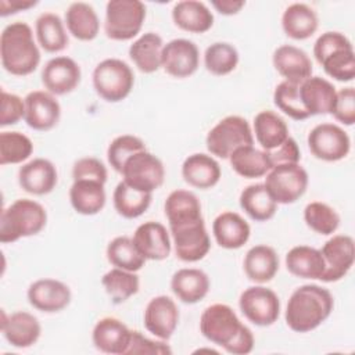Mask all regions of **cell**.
Wrapping results in <instances>:
<instances>
[{"mask_svg":"<svg viewBox=\"0 0 355 355\" xmlns=\"http://www.w3.org/2000/svg\"><path fill=\"white\" fill-rule=\"evenodd\" d=\"M200 330L208 341L220 345L229 354L245 355L254 348L252 331L226 304L207 306L200 318Z\"/></svg>","mask_w":355,"mask_h":355,"instance_id":"obj_1","label":"cell"},{"mask_svg":"<svg viewBox=\"0 0 355 355\" xmlns=\"http://www.w3.org/2000/svg\"><path fill=\"white\" fill-rule=\"evenodd\" d=\"M334 300L331 293L318 284H304L295 288L287 302L286 323L297 333H308L319 327L331 313Z\"/></svg>","mask_w":355,"mask_h":355,"instance_id":"obj_2","label":"cell"},{"mask_svg":"<svg viewBox=\"0 0 355 355\" xmlns=\"http://www.w3.org/2000/svg\"><path fill=\"white\" fill-rule=\"evenodd\" d=\"M0 57L3 68L15 76L32 73L40 62V51L33 40V32L26 22L7 25L0 36Z\"/></svg>","mask_w":355,"mask_h":355,"instance_id":"obj_3","label":"cell"},{"mask_svg":"<svg viewBox=\"0 0 355 355\" xmlns=\"http://www.w3.org/2000/svg\"><path fill=\"white\" fill-rule=\"evenodd\" d=\"M46 222L47 214L43 205L29 198L15 200L1 211L0 241L6 244L35 236L46 226Z\"/></svg>","mask_w":355,"mask_h":355,"instance_id":"obj_4","label":"cell"},{"mask_svg":"<svg viewBox=\"0 0 355 355\" xmlns=\"http://www.w3.org/2000/svg\"><path fill=\"white\" fill-rule=\"evenodd\" d=\"M135 83L130 67L118 58H107L98 62L93 71V86L96 93L108 103L126 98Z\"/></svg>","mask_w":355,"mask_h":355,"instance_id":"obj_5","label":"cell"},{"mask_svg":"<svg viewBox=\"0 0 355 355\" xmlns=\"http://www.w3.org/2000/svg\"><path fill=\"white\" fill-rule=\"evenodd\" d=\"M146 6L139 0H110L105 7L104 31L112 40H130L141 29Z\"/></svg>","mask_w":355,"mask_h":355,"instance_id":"obj_6","label":"cell"},{"mask_svg":"<svg viewBox=\"0 0 355 355\" xmlns=\"http://www.w3.org/2000/svg\"><path fill=\"white\" fill-rule=\"evenodd\" d=\"M254 136L250 123L239 115H229L220 119L207 135L208 151L218 158H229L230 154L243 146H252Z\"/></svg>","mask_w":355,"mask_h":355,"instance_id":"obj_7","label":"cell"},{"mask_svg":"<svg viewBox=\"0 0 355 355\" xmlns=\"http://www.w3.org/2000/svg\"><path fill=\"white\" fill-rule=\"evenodd\" d=\"M263 184L276 204H293L305 193L308 173L300 164H280L266 173Z\"/></svg>","mask_w":355,"mask_h":355,"instance_id":"obj_8","label":"cell"},{"mask_svg":"<svg viewBox=\"0 0 355 355\" xmlns=\"http://www.w3.org/2000/svg\"><path fill=\"white\" fill-rule=\"evenodd\" d=\"M121 175L129 186L140 191L153 193L164 183L165 168L158 157L143 150L126 159Z\"/></svg>","mask_w":355,"mask_h":355,"instance_id":"obj_9","label":"cell"},{"mask_svg":"<svg viewBox=\"0 0 355 355\" xmlns=\"http://www.w3.org/2000/svg\"><path fill=\"white\" fill-rule=\"evenodd\" d=\"M169 227L173 239L175 252L179 259L183 262H197L208 254L211 240L202 218Z\"/></svg>","mask_w":355,"mask_h":355,"instance_id":"obj_10","label":"cell"},{"mask_svg":"<svg viewBox=\"0 0 355 355\" xmlns=\"http://www.w3.org/2000/svg\"><path fill=\"white\" fill-rule=\"evenodd\" d=\"M308 147L318 159L336 162L348 155L351 140L338 125L319 123L308 135Z\"/></svg>","mask_w":355,"mask_h":355,"instance_id":"obj_11","label":"cell"},{"mask_svg":"<svg viewBox=\"0 0 355 355\" xmlns=\"http://www.w3.org/2000/svg\"><path fill=\"white\" fill-rule=\"evenodd\" d=\"M243 315L257 326H270L280 315L277 294L263 286H252L244 290L239 298Z\"/></svg>","mask_w":355,"mask_h":355,"instance_id":"obj_12","label":"cell"},{"mask_svg":"<svg viewBox=\"0 0 355 355\" xmlns=\"http://www.w3.org/2000/svg\"><path fill=\"white\" fill-rule=\"evenodd\" d=\"M324 259V273L322 282H337L343 279L354 265L355 244L354 239L348 234H337L329 239L322 250Z\"/></svg>","mask_w":355,"mask_h":355,"instance_id":"obj_13","label":"cell"},{"mask_svg":"<svg viewBox=\"0 0 355 355\" xmlns=\"http://www.w3.org/2000/svg\"><path fill=\"white\" fill-rule=\"evenodd\" d=\"M200 64L198 47L187 39H173L164 44L161 67L173 78L193 75Z\"/></svg>","mask_w":355,"mask_h":355,"instance_id":"obj_14","label":"cell"},{"mask_svg":"<svg viewBox=\"0 0 355 355\" xmlns=\"http://www.w3.org/2000/svg\"><path fill=\"white\" fill-rule=\"evenodd\" d=\"M25 101V122L29 128L40 132L53 129L61 116V107L54 94L44 90L28 93Z\"/></svg>","mask_w":355,"mask_h":355,"instance_id":"obj_15","label":"cell"},{"mask_svg":"<svg viewBox=\"0 0 355 355\" xmlns=\"http://www.w3.org/2000/svg\"><path fill=\"white\" fill-rule=\"evenodd\" d=\"M179 323V309L168 295L150 300L144 311V327L159 340H169Z\"/></svg>","mask_w":355,"mask_h":355,"instance_id":"obj_16","label":"cell"},{"mask_svg":"<svg viewBox=\"0 0 355 355\" xmlns=\"http://www.w3.org/2000/svg\"><path fill=\"white\" fill-rule=\"evenodd\" d=\"M80 75V68L75 60L60 55L47 61L42 71V82L49 93L64 96L76 89Z\"/></svg>","mask_w":355,"mask_h":355,"instance_id":"obj_17","label":"cell"},{"mask_svg":"<svg viewBox=\"0 0 355 355\" xmlns=\"http://www.w3.org/2000/svg\"><path fill=\"white\" fill-rule=\"evenodd\" d=\"M28 301L37 311L53 313L67 308L71 302L69 287L55 279H39L28 288Z\"/></svg>","mask_w":355,"mask_h":355,"instance_id":"obj_18","label":"cell"},{"mask_svg":"<svg viewBox=\"0 0 355 355\" xmlns=\"http://www.w3.org/2000/svg\"><path fill=\"white\" fill-rule=\"evenodd\" d=\"M133 243L139 252L151 261L166 259L171 254V237L166 227L154 220L137 226L133 234Z\"/></svg>","mask_w":355,"mask_h":355,"instance_id":"obj_19","label":"cell"},{"mask_svg":"<svg viewBox=\"0 0 355 355\" xmlns=\"http://www.w3.org/2000/svg\"><path fill=\"white\" fill-rule=\"evenodd\" d=\"M132 330L116 318H103L100 319L93 329V344L94 347L111 355H126L129 343H130Z\"/></svg>","mask_w":355,"mask_h":355,"instance_id":"obj_20","label":"cell"},{"mask_svg":"<svg viewBox=\"0 0 355 355\" xmlns=\"http://www.w3.org/2000/svg\"><path fill=\"white\" fill-rule=\"evenodd\" d=\"M58 180L54 164L46 158H35L18 171L19 186L31 194L44 196L53 191Z\"/></svg>","mask_w":355,"mask_h":355,"instance_id":"obj_21","label":"cell"},{"mask_svg":"<svg viewBox=\"0 0 355 355\" xmlns=\"http://www.w3.org/2000/svg\"><path fill=\"white\" fill-rule=\"evenodd\" d=\"M275 69L291 83H302L312 76V61L308 54L293 44H283L273 53Z\"/></svg>","mask_w":355,"mask_h":355,"instance_id":"obj_22","label":"cell"},{"mask_svg":"<svg viewBox=\"0 0 355 355\" xmlns=\"http://www.w3.org/2000/svg\"><path fill=\"white\" fill-rule=\"evenodd\" d=\"M1 331L4 338L15 348H28L33 345L42 333L40 323L36 316L29 312L18 311L6 316L1 313Z\"/></svg>","mask_w":355,"mask_h":355,"instance_id":"obj_23","label":"cell"},{"mask_svg":"<svg viewBox=\"0 0 355 355\" xmlns=\"http://www.w3.org/2000/svg\"><path fill=\"white\" fill-rule=\"evenodd\" d=\"M336 94L333 83L320 76H311L300 85V98L309 116L331 114Z\"/></svg>","mask_w":355,"mask_h":355,"instance_id":"obj_24","label":"cell"},{"mask_svg":"<svg viewBox=\"0 0 355 355\" xmlns=\"http://www.w3.org/2000/svg\"><path fill=\"white\" fill-rule=\"evenodd\" d=\"M212 233L222 248L237 250L248 241L251 229L241 215L233 211H225L215 218Z\"/></svg>","mask_w":355,"mask_h":355,"instance_id":"obj_25","label":"cell"},{"mask_svg":"<svg viewBox=\"0 0 355 355\" xmlns=\"http://www.w3.org/2000/svg\"><path fill=\"white\" fill-rule=\"evenodd\" d=\"M182 176L186 183L197 189H211L220 179V166L215 158L204 153L189 155L182 165Z\"/></svg>","mask_w":355,"mask_h":355,"instance_id":"obj_26","label":"cell"},{"mask_svg":"<svg viewBox=\"0 0 355 355\" xmlns=\"http://www.w3.org/2000/svg\"><path fill=\"white\" fill-rule=\"evenodd\" d=\"M173 294L184 304H196L205 298L209 291V277L196 268H183L173 273L171 279Z\"/></svg>","mask_w":355,"mask_h":355,"instance_id":"obj_27","label":"cell"},{"mask_svg":"<svg viewBox=\"0 0 355 355\" xmlns=\"http://www.w3.org/2000/svg\"><path fill=\"white\" fill-rule=\"evenodd\" d=\"M172 19L175 25L190 33H204L214 25L211 10L197 0H183L173 6Z\"/></svg>","mask_w":355,"mask_h":355,"instance_id":"obj_28","label":"cell"},{"mask_svg":"<svg viewBox=\"0 0 355 355\" xmlns=\"http://www.w3.org/2000/svg\"><path fill=\"white\" fill-rule=\"evenodd\" d=\"M244 272L251 282H270L279 270V257L270 245L258 244L251 247L244 257Z\"/></svg>","mask_w":355,"mask_h":355,"instance_id":"obj_29","label":"cell"},{"mask_svg":"<svg viewBox=\"0 0 355 355\" xmlns=\"http://www.w3.org/2000/svg\"><path fill=\"white\" fill-rule=\"evenodd\" d=\"M286 268L297 277L320 280L324 273V259L318 248L295 245L286 255Z\"/></svg>","mask_w":355,"mask_h":355,"instance_id":"obj_30","label":"cell"},{"mask_svg":"<svg viewBox=\"0 0 355 355\" xmlns=\"http://www.w3.org/2000/svg\"><path fill=\"white\" fill-rule=\"evenodd\" d=\"M69 200L78 214L96 215L105 205L104 183L90 179L73 180L69 189Z\"/></svg>","mask_w":355,"mask_h":355,"instance_id":"obj_31","label":"cell"},{"mask_svg":"<svg viewBox=\"0 0 355 355\" xmlns=\"http://www.w3.org/2000/svg\"><path fill=\"white\" fill-rule=\"evenodd\" d=\"M319 25V19L313 8L304 3L290 4L282 17V26L284 33L295 40H305L311 37Z\"/></svg>","mask_w":355,"mask_h":355,"instance_id":"obj_32","label":"cell"},{"mask_svg":"<svg viewBox=\"0 0 355 355\" xmlns=\"http://www.w3.org/2000/svg\"><path fill=\"white\" fill-rule=\"evenodd\" d=\"M164 42L158 33L147 32L129 47V57L143 73H153L161 67Z\"/></svg>","mask_w":355,"mask_h":355,"instance_id":"obj_33","label":"cell"},{"mask_svg":"<svg viewBox=\"0 0 355 355\" xmlns=\"http://www.w3.org/2000/svg\"><path fill=\"white\" fill-rule=\"evenodd\" d=\"M254 133L263 151H270L287 140L288 126L280 115L265 110L254 118Z\"/></svg>","mask_w":355,"mask_h":355,"instance_id":"obj_34","label":"cell"},{"mask_svg":"<svg viewBox=\"0 0 355 355\" xmlns=\"http://www.w3.org/2000/svg\"><path fill=\"white\" fill-rule=\"evenodd\" d=\"M65 22L69 33L83 42L96 39L100 29V21L94 8L83 1L72 3L65 12Z\"/></svg>","mask_w":355,"mask_h":355,"instance_id":"obj_35","label":"cell"},{"mask_svg":"<svg viewBox=\"0 0 355 355\" xmlns=\"http://www.w3.org/2000/svg\"><path fill=\"white\" fill-rule=\"evenodd\" d=\"M169 226L201 219V204L197 196L189 190H173L164 204Z\"/></svg>","mask_w":355,"mask_h":355,"instance_id":"obj_36","label":"cell"},{"mask_svg":"<svg viewBox=\"0 0 355 355\" xmlns=\"http://www.w3.org/2000/svg\"><path fill=\"white\" fill-rule=\"evenodd\" d=\"M240 207L257 222L272 219L277 211V204L270 197L263 183L247 186L240 194Z\"/></svg>","mask_w":355,"mask_h":355,"instance_id":"obj_37","label":"cell"},{"mask_svg":"<svg viewBox=\"0 0 355 355\" xmlns=\"http://www.w3.org/2000/svg\"><path fill=\"white\" fill-rule=\"evenodd\" d=\"M229 161L233 171L247 179L261 178L272 169L266 151L258 150L254 146H243L236 148L230 154Z\"/></svg>","mask_w":355,"mask_h":355,"instance_id":"obj_38","label":"cell"},{"mask_svg":"<svg viewBox=\"0 0 355 355\" xmlns=\"http://www.w3.org/2000/svg\"><path fill=\"white\" fill-rule=\"evenodd\" d=\"M36 37L40 47L49 53H58L68 46L64 22L54 12H43L36 19Z\"/></svg>","mask_w":355,"mask_h":355,"instance_id":"obj_39","label":"cell"},{"mask_svg":"<svg viewBox=\"0 0 355 355\" xmlns=\"http://www.w3.org/2000/svg\"><path fill=\"white\" fill-rule=\"evenodd\" d=\"M151 198V193L140 191L123 180L116 184L112 196L116 212L126 219H135L143 215L148 209Z\"/></svg>","mask_w":355,"mask_h":355,"instance_id":"obj_40","label":"cell"},{"mask_svg":"<svg viewBox=\"0 0 355 355\" xmlns=\"http://www.w3.org/2000/svg\"><path fill=\"white\" fill-rule=\"evenodd\" d=\"M108 262L119 269L137 272L144 266L146 258L136 248L133 239L128 236H118L107 245Z\"/></svg>","mask_w":355,"mask_h":355,"instance_id":"obj_41","label":"cell"},{"mask_svg":"<svg viewBox=\"0 0 355 355\" xmlns=\"http://www.w3.org/2000/svg\"><path fill=\"white\" fill-rule=\"evenodd\" d=\"M101 283L114 304L125 302L129 297L135 295L139 291L140 286L139 276L135 272H129L119 268L108 270L103 276Z\"/></svg>","mask_w":355,"mask_h":355,"instance_id":"obj_42","label":"cell"},{"mask_svg":"<svg viewBox=\"0 0 355 355\" xmlns=\"http://www.w3.org/2000/svg\"><path fill=\"white\" fill-rule=\"evenodd\" d=\"M204 64L208 72L216 76H223L236 69L239 64L237 50L225 42H216L207 47Z\"/></svg>","mask_w":355,"mask_h":355,"instance_id":"obj_43","label":"cell"},{"mask_svg":"<svg viewBox=\"0 0 355 355\" xmlns=\"http://www.w3.org/2000/svg\"><path fill=\"white\" fill-rule=\"evenodd\" d=\"M304 220L308 227L322 236L333 234L340 226V215L322 201H313L305 207Z\"/></svg>","mask_w":355,"mask_h":355,"instance_id":"obj_44","label":"cell"},{"mask_svg":"<svg viewBox=\"0 0 355 355\" xmlns=\"http://www.w3.org/2000/svg\"><path fill=\"white\" fill-rule=\"evenodd\" d=\"M33 151L32 140L19 132L0 133V165L26 161Z\"/></svg>","mask_w":355,"mask_h":355,"instance_id":"obj_45","label":"cell"},{"mask_svg":"<svg viewBox=\"0 0 355 355\" xmlns=\"http://www.w3.org/2000/svg\"><path fill=\"white\" fill-rule=\"evenodd\" d=\"M300 85L283 80L276 86L273 93L275 105L287 116L295 121H302L309 118V114L304 108L300 98Z\"/></svg>","mask_w":355,"mask_h":355,"instance_id":"obj_46","label":"cell"},{"mask_svg":"<svg viewBox=\"0 0 355 355\" xmlns=\"http://www.w3.org/2000/svg\"><path fill=\"white\" fill-rule=\"evenodd\" d=\"M143 150H146V146L140 137L133 136V135L118 136L108 146V150H107L108 164L112 166L114 171L121 173L126 159L130 155H133L139 151H143Z\"/></svg>","mask_w":355,"mask_h":355,"instance_id":"obj_47","label":"cell"},{"mask_svg":"<svg viewBox=\"0 0 355 355\" xmlns=\"http://www.w3.org/2000/svg\"><path fill=\"white\" fill-rule=\"evenodd\" d=\"M320 65L324 72L340 82H351L355 78L354 49H341L327 55Z\"/></svg>","mask_w":355,"mask_h":355,"instance_id":"obj_48","label":"cell"},{"mask_svg":"<svg viewBox=\"0 0 355 355\" xmlns=\"http://www.w3.org/2000/svg\"><path fill=\"white\" fill-rule=\"evenodd\" d=\"M341 49H354L349 39L340 32H324L313 44V55L320 64L327 55Z\"/></svg>","mask_w":355,"mask_h":355,"instance_id":"obj_49","label":"cell"},{"mask_svg":"<svg viewBox=\"0 0 355 355\" xmlns=\"http://www.w3.org/2000/svg\"><path fill=\"white\" fill-rule=\"evenodd\" d=\"M171 355V347L162 341H155L144 337L140 331L132 330L130 343L126 351V355Z\"/></svg>","mask_w":355,"mask_h":355,"instance_id":"obj_50","label":"cell"},{"mask_svg":"<svg viewBox=\"0 0 355 355\" xmlns=\"http://www.w3.org/2000/svg\"><path fill=\"white\" fill-rule=\"evenodd\" d=\"M331 114L338 122L347 126H351L355 123V89L354 87H344L337 92Z\"/></svg>","mask_w":355,"mask_h":355,"instance_id":"obj_51","label":"cell"},{"mask_svg":"<svg viewBox=\"0 0 355 355\" xmlns=\"http://www.w3.org/2000/svg\"><path fill=\"white\" fill-rule=\"evenodd\" d=\"M107 168L104 164L94 158V157H85L78 159L73 164L72 168V178L73 180H80V179H90V180H97L105 184L107 182Z\"/></svg>","mask_w":355,"mask_h":355,"instance_id":"obj_52","label":"cell"},{"mask_svg":"<svg viewBox=\"0 0 355 355\" xmlns=\"http://www.w3.org/2000/svg\"><path fill=\"white\" fill-rule=\"evenodd\" d=\"M24 116H25V101L17 94L1 90L0 126L14 125Z\"/></svg>","mask_w":355,"mask_h":355,"instance_id":"obj_53","label":"cell"},{"mask_svg":"<svg viewBox=\"0 0 355 355\" xmlns=\"http://www.w3.org/2000/svg\"><path fill=\"white\" fill-rule=\"evenodd\" d=\"M268 159L270 166H276L280 164H298L301 159V153L298 148L297 141L293 137H287L284 143H282L279 147L266 151Z\"/></svg>","mask_w":355,"mask_h":355,"instance_id":"obj_54","label":"cell"},{"mask_svg":"<svg viewBox=\"0 0 355 355\" xmlns=\"http://www.w3.org/2000/svg\"><path fill=\"white\" fill-rule=\"evenodd\" d=\"M37 4L36 0H0V15L7 17L18 11L29 10Z\"/></svg>","mask_w":355,"mask_h":355,"instance_id":"obj_55","label":"cell"},{"mask_svg":"<svg viewBox=\"0 0 355 355\" xmlns=\"http://www.w3.org/2000/svg\"><path fill=\"white\" fill-rule=\"evenodd\" d=\"M214 6V8L223 14V15H233V14H237L244 6H245V1L243 0H214L211 3Z\"/></svg>","mask_w":355,"mask_h":355,"instance_id":"obj_56","label":"cell"}]
</instances>
